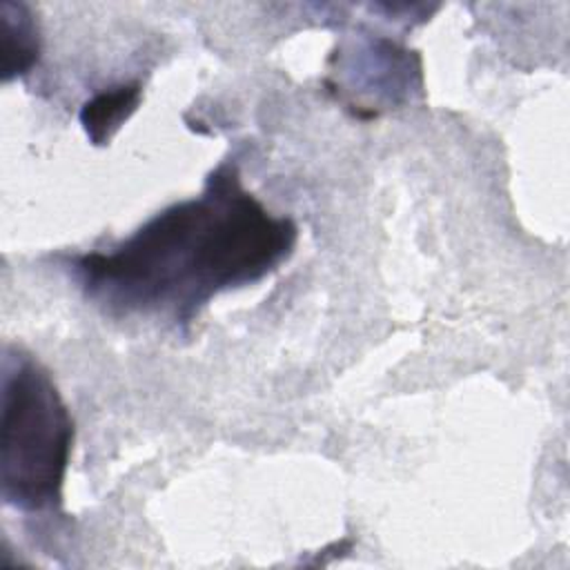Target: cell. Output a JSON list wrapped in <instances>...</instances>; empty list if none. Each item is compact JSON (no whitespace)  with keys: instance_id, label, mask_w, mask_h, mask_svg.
<instances>
[{"instance_id":"cell-1","label":"cell","mask_w":570,"mask_h":570,"mask_svg":"<svg viewBox=\"0 0 570 570\" xmlns=\"http://www.w3.org/2000/svg\"><path fill=\"white\" fill-rule=\"evenodd\" d=\"M296 238V225L269 214L225 165L200 196L158 212L109 252L78 256L73 269L85 294L114 314L189 323L212 296L274 272Z\"/></svg>"},{"instance_id":"cell-2","label":"cell","mask_w":570,"mask_h":570,"mask_svg":"<svg viewBox=\"0 0 570 570\" xmlns=\"http://www.w3.org/2000/svg\"><path fill=\"white\" fill-rule=\"evenodd\" d=\"M73 443V421L49 372L29 356L4 354L0 485L22 512L56 510Z\"/></svg>"},{"instance_id":"cell-3","label":"cell","mask_w":570,"mask_h":570,"mask_svg":"<svg viewBox=\"0 0 570 570\" xmlns=\"http://www.w3.org/2000/svg\"><path fill=\"white\" fill-rule=\"evenodd\" d=\"M2 80L27 73L40 56V38L33 16L22 2H0Z\"/></svg>"},{"instance_id":"cell-4","label":"cell","mask_w":570,"mask_h":570,"mask_svg":"<svg viewBox=\"0 0 570 570\" xmlns=\"http://www.w3.org/2000/svg\"><path fill=\"white\" fill-rule=\"evenodd\" d=\"M140 105V85L127 82L89 98L80 109V122L94 145H105Z\"/></svg>"}]
</instances>
